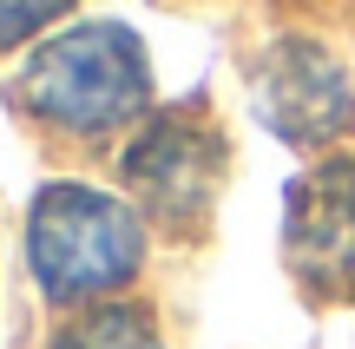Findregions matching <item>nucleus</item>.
I'll return each instance as SVG.
<instances>
[{"label": "nucleus", "instance_id": "6", "mask_svg": "<svg viewBox=\"0 0 355 349\" xmlns=\"http://www.w3.org/2000/svg\"><path fill=\"white\" fill-rule=\"evenodd\" d=\"M53 349H158V337H152V323H145V310H125V303H119V310L79 316Z\"/></svg>", "mask_w": 355, "mask_h": 349}, {"label": "nucleus", "instance_id": "3", "mask_svg": "<svg viewBox=\"0 0 355 349\" xmlns=\"http://www.w3.org/2000/svg\"><path fill=\"white\" fill-rule=\"evenodd\" d=\"M250 105L277 139L329 145L355 126V86L329 46L316 40H277L250 66Z\"/></svg>", "mask_w": 355, "mask_h": 349}, {"label": "nucleus", "instance_id": "4", "mask_svg": "<svg viewBox=\"0 0 355 349\" xmlns=\"http://www.w3.org/2000/svg\"><path fill=\"white\" fill-rule=\"evenodd\" d=\"M217 178H224V139L191 112L152 119L125 152V185L139 191L145 211H158L171 224L204 218L217 198Z\"/></svg>", "mask_w": 355, "mask_h": 349}, {"label": "nucleus", "instance_id": "5", "mask_svg": "<svg viewBox=\"0 0 355 349\" xmlns=\"http://www.w3.org/2000/svg\"><path fill=\"white\" fill-rule=\"evenodd\" d=\"M290 271L322 297H355V158H329L290 185Z\"/></svg>", "mask_w": 355, "mask_h": 349}, {"label": "nucleus", "instance_id": "7", "mask_svg": "<svg viewBox=\"0 0 355 349\" xmlns=\"http://www.w3.org/2000/svg\"><path fill=\"white\" fill-rule=\"evenodd\" d=\"M73 7V0H0V53L20 46V40H33L46 20H60V13Z\"/></svg>", "mask_w": 355, "mask_h": 349}, {"label": "nucleus", "instance_id": "2", "mask_svg": "<svg viewBox=\"0 0 355 349\" xmlns=\"http://www.w3.org/2000/svg\"><path fill=\"white\" fill-rule=\"evenodd\" d=\"M145 257V231L119 198L86 191V185H53L33 205V277L46 297H99L119 290Z\"/></svg>", "mask_w": 355, "mask_h": 349}, {"label": "nucleus", "instance_id": "1", "mask_svg": "<svg viewBox=\"0 0 355 349\" xmlns=\"http://www.w3.org/2000/svg\"><path fill=\"white\" fill-rule=\"evenodd\" d=\"M145 92H152V73H145V46L125 33V26L99 20L79 26L66 40H46L26 66V99H33L40 119L66 132H105L119 119L145 112Z\"/></svg>", "mask_w": 355, "mask_h": 349}]
</instances>
